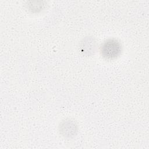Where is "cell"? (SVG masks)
<instances>
[{"label": "cell", "instance_id": "cell-1", "mask_svg": "<svg viewBox=\"0 0 149 149\" xmlns=\"http://www.w3.org/2000/svg\"><path fill=\"white\" fill-rule=\"evenodd\" d=\"M122 52V45L119 41L114 38H111L104 41L100 47L101 55L107 59H112L117 58Z\"/></svg>", "mask_w": 149, "mask_h": 149}]
</instances>
